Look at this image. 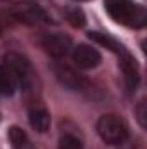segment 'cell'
Returning a JSON list of instances; mask_svg holds the SVG:
<instances>
[{
  "mask_svg": "<svg viewBox=\"0 0 147 149\" xmlns=\"http://www.w3.org/2000/svg\"><path fill=\"white\" fill-rule=\"evenodd\" d=\"M2 31H3V28H2V24H0V35H2Z\"/></svg>",
  "mask_w": 147,
  "mask_h": 149,
  "instance_id": "16",
  "label": "cell"
},
{
  "mask_svg": "<svg viewBox=\"0 0 147 149\" xmlns=\"http://www.w3.org/2000/svg\"><path fill=\"white\" fill-rule=\"evenodd\" d=\"M66 19H68V23L73 28H83L87 24V16H85V12L78 5L66 9Z\"/></svg>",
  "mask_w": 147,
  "mask_h": 149,
  "instance_id": "13",
  "label": "cell"
},
{
  "mask_svg": "<svg viewBox=\"0 0 147 149\" xmlns=\"http://www.w3.org/2000/svg\"><path fill=\"white\" fill-rule=\"evenodd\" d=\"M97 134L102 139V142H106L109 146H121L130 137L128 125L125 123L123 118H119L116 114H104L99 118Z\"/></svg>",
  "mask_w": 147,
  "mask_h": 149,
  "instance_id": "2",
  "label": "cell"
},
{
  "mask_svg": "<svg viewBox=\"0 0 147 149\" xmlns=\"http://www.w3.org/2000/svg\"><path fill=\"white\" fill-rule=\"evenodd\" d=\"M3 66L17 78L19 85H23V87H28L30 81L33 80V70H31L30 61L23 54H19V52H9V54H5Z\"/></svg>",
  "mask_w": 147,
  "mask_h": 149,
  "instance_id": "4",
  "label": "cell"
},
{
  "mask_svg": "<svg viewBox=\"0 0 147 149\" xmlns=\"http://www.w3.org/2000/svg\"><path fill=\"white\" fill-rule=\"evenodd\" d=\"M52 70H54V74H55L57 81H59L62 87H66V88H69V90H85L87 80L78 73L74 68H71L69 64L55 63V64L52 66Z\"/></svg>",
  "mask_w": 147,
  "mask_h": 149,
  "instance_id": "7",
  "label": "cell"
},
{
  "mask_svg": "<svg viewBox=\"0 0 147 149\" xmlns=\"http://www.w3.org/2000/svg\"><path fill=\"white\" fill-rule=\"evenodd\" d=\"M42 47L43 50L55 59H61L64 56H68L73 49V42L71 38L64 33H47L45 37H42Z\"/></svg>",
  "mask_w": 147,
  "mask_h": 149,
  "instance_id": "5",
  "label": "cell"
},
{
  "mask_svg": "<svg viewBox=\"0 0 147 149\" xmlns=\"http://www.w3.org/2000/svg\"><path fill=\"white\" fill-rule=\"evenodd\" d=\"M71 57H73L74 64L80 70H94L102 63V56L101 52L87 43H80L71 49Z\"/></svg>",
  "mask_w": 147,
  "mask_h": 149,
  "instance_id": "6",
  "label": "cell"
},
{
  "mask_svg": "<svg viewBox=\"0 0 147 149\" xmlns=\"http://www.w3.org/2000/svg\"><path fill=\"white\" fill-rule=\"evenodd\" d=\"M106 10L111 19L128 28L140 30L147 23V12L142 3L135 0H106Z\"/></svg>",
  "mask_w": 147,
  "mask_h": 149,
  "instance_id": "1",
  "label": "cell"
},
{
  "mask_svg": "<svg viewBox=\"0 0 147 149\" xmlns=\"http://www.w3.org/2000/svg\"><path fill=\"white\" fill-rule=\"evenodd\" d=\"M88 38H90L92 42H95V43L106 47L111 52H114L116 56L125 50V45H123L121 42H118L114 37L107 35V33H102V31H90V33H88Z\"/></svg>",
  "mask_w": 147,
  "mask_h": 149,
  "instance_id": "10",
  "label": "cell"
},
{
  "mask_svg": "<svg viewBox=\"0 0 147 149\" xmlns=\"http://www.w3.org/2000/svg\"><path fill=\"white\" fill-rule=\"evenodd\" d=\"M119 57V68L123 71V78H125V87L128 92H135L140 81V70L139 64L135 61V57L125 49L121 54H118Z\"/></svg>",
  "mask_w": 147,
  "mask_h": 149,
  "instance_id": "8",
  "label": "cell"
},
{
  "mask_svg": "<svg viewBox=\"0 0 147 149\" xmlns=\"http://www.w3.org/2000/svg\"><path fill=\"white\" fill-rule=\"evenodd\" d=\"M28 120H30L31 128L38 134H45L50 128V113L45 108H40V106L31 108L28 113Z\"/></svg>",
  "mask_w": 147,
  "mask_h": 149,
  "instance_id": "9",
  "label": "cell"
},
{
  "mask_svg": "<svg viewBox=\"0 0 147 149\" xmlns=\"http://www.w3.org/2000/svg\"><path fill=\"white\" fill-rule=\"evenodd\" d=\"M9 16L14 17L16 21L23 23V24H42V23H49L50 17L49 14L45 12V9L37 3V2H19V3H14L10 9H9Z\"/></svg>",
  "mask_w": 147,
  "mask_h": 149,
  "instance_id": "3",
  "label": "cell"
},
{
  "mask_svg": "<svg viewBox=\"0 0 147 149\" xmlns=\"http://www.w3.org/2000/svg\"><path fill=\"white\" fill-rule=\"evenodd\" d=\"M17 87H19L17 78L2 64L0 66V95L2 97H9V95H12L16 92Z\"/></svg>",
  "mask_w": 147,
  "mask_h": 149,
  "instance_id": "12",
  "label": "cell"
},
{
  "mask_svg": "<svg viewBox=\"0 0 147 149\" xmlns=\"http://www.w3.org/2000/svg\"><path fill=\"white\" fill-rule=\"evenodd\" d=\"M76 2H88V0H76Z\"/></svg>",
  "mask_w": 147,
  "mask_h": 149,
  "instance_id": "17",
  "label": "cell"
},
{
  "mask_svg": "<svg viewBox=\"0 0 147 149\" xmlns=\"http://www.w3.org/2000/svg\"><path fill=\"white\" fill-rule=\"evenodd\" d=\"M135 113H137V120H139V123H140V127H142V128H146V127H147V111H146V101H140V102H139V106L135 108Z\"/></svg>",
  "mask_w": 147,
  "mask_h": 149,
  "instance_id": "15",
  "label": "cell"
},
{
  "mask_svg": "<svg viewBox=\"0 0 147 149\" xmlns=\"http://www.w3.org/2000/svg\"><path fill=\"white\" fill-rule=\"evenodd\" d=\"M57 149H85L83 148V142L74 135V134H62L61 139H59V144H57Z\"/></svg>",
  "mask_w": 147,
  "mask_h": 149,
  "instance_id": "14",
  "label": "cell"
},
{
  "mask_svg": "<svg viewBox=\"0 0 147 149\" xmlns=\"http://www.w3.org/2000/svg\"><path fill=\"white\" fill-rule=\"evenodd\" d=\"M7 137H9V142H10V148L12 149H33V144H31L28 134L21 127H17V125L9 128Z\"/></svg>",
  "mask_w": 147,
  "mask_h": 149,
  "instance_id": "11",
  "label": "cell"
}]
</instances>
